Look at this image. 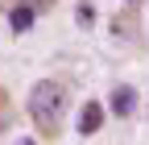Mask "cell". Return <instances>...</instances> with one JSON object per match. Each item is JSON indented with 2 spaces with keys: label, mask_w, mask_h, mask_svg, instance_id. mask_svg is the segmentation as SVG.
Returning a JSON list of instances; mask_svg holds the SVG:
<instances>
[{
  "label": "cell",
  "mask_w": 149,
  "mask_h": 145,
  "mask_svg": "<svg viewBox=\"0 0 149 145\" xmlns=\"http://www.w3.org/2000/svg\"><path fill=\"white\" fill-rule=\"evenodd\" d=\"M29 116L42 137H58L62 116H66V87L58 79H37L29 87Z\"/></svg>",
  "instance_id": "cell-1"
},
{
  "label": "cell",
  "mask_w": 149,
  "mask_h": 145,
  "mask_svg": "<svg viewBox=\"0 0 149 145\" xmlns=\"http://www.w3.org/2000/svg\"><path fill=\"white\" fill-rule=\"evenodd\" d=\"M112 112H116V116H133L137 112V87L120 83L116 91H112Z\"/></svg>",
  "instance_id": "cell-2"
},
{
  "label": "cell",
  "mask_w": 149,
  "mask_h": 145,
  "mask_svg": "<svg viewBox=\"0 0 149 145\" xmlns=\"http://www.w3.org/2000/svg\"><path fill=\"white\" fill-rule=\"evenodd\" d=\"M100 124H104V104H83V112H79V133L91 137V133H100Z\"/></svg>",
  "instance_id": "cell-3"
},
{
  "label": "cell",
  "mask_w": 149,
  "mask_h": 145,
  "mask_svg": "<svg viewBox=\"0 0 149 145\" xmlns=\"http://www.w3.org/2000/svg\"><path fill=\"white\" fill-rule=\"evenodd\" d=\"M33 21H37V4H13V8H8V25H13V33H25Z\"/></svg>",
  "instance_id": "cell-4"
},
{
  "label": "cell",
  "mask_w": 149,
  "mask_h": 145,
  "mask_svg": "<svg viewBox=\"0 0 149 145\" xmlns=\"http://www.w3.org/2000/svg\"><path fill=\"white\" fill-rule=\"evenodd\" d=\"M13 4H37V0H0V8H13Z\"/></svg>",
  "instance_id": "cell-5"
},
{
  "label": "cell",
  "mask_w": 149,
  "mask_h": 145,
  "mask_svg": "<svg viewBox=\"0 0 149 145\" xmlns=\"http://www.w3.org/2000/svg\"><path fill=\"white\" fill-rule=\"evenodd\" d=\"M17 145H37V137H17Z\"/></svg>",
  "instance_id": "cell-6"
}]
</instances>
